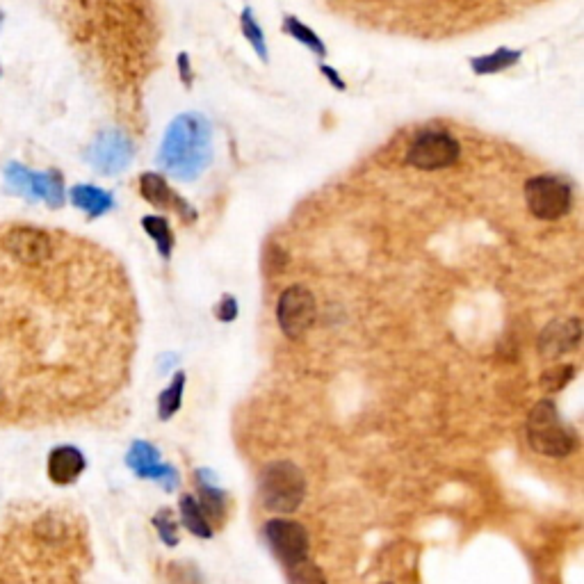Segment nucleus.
Wrapping results in <instances>:
<instances>
[{
	"label": "nucleus",
	"instance_id": "obj_12",
	"mask_svg": "<svg viewBox=\"0 0 584 584\" xmlns=\"http://www.w3.org/2000/svg\"><path fill=\"white\" fill-rule=\"evenodd\" d=\"M140 190H142V197L149 201V204L156 206V208L176 210L178 215L188 217L190 222L194 217H197V213H194V208L185 204V199L178 197V194L165 183V178L158 176V174H142Z\"/></svg>",
	"mask_w": 584,
	"mask_h": 584
},
{
	"label": "nucleus",
	"instance_id": "obj_9",
	"mask_svg": "<svg viewBox=\"0 0 584 584\" xmlns=\"http://www.w3.org/2000/svg\"><path fill=\"white\" fill-rule=\"evenodd\" d=\"M3 247L21 265H44L53 254L51 238L32 226H16V229L7 231Z\"/></svg>",
	"mask_w": 584,
	"mask_h": 584
},
{
	"label": "nucleus",
	"instance_id": "obj_20",
	"mask_svg": "<svg viewBox=\"0 0 584 584\" xmlns=\"http://www.w3.org/2000/svg\"><path fill=\"white\" fill-rule=\"evenodd\" d=\"M142 226H144V231L149 233L153 240H156L160 256H165V258L172 256L174 235H172V229H169L167 219L158 217V215H149V217L142 219Z\"/></svg>",
	"mask_w": 584,
	"mask_h": 584
},
{
	"label": "nucleus",
	"instance_id": "obj_11",
	"mask_svg": "<svg viewBox=\"0 0 584 584\" xmlns=\"http://www.w3.org/2000/svg\"><path fill=\"white\" fill-rule=\"evenodd\" d=\"M582 338V324L578 318L550 322L539 336V354L543 359H557L566 352L575 350Z\"/></svg>",
	"mask_w": 584,
	"mask_h": 584
},
{
	"label": "nucleus",
	"instance_id": "obj_18",
	"mask_svg": "<svg viewBox=\"0 0 584 584\" xmlns=\"http://www.w3.org/2000/svg\"><path fill=\"white\" fill-rule=\"evenodd\" d=\"M518 60H521V51L500 48V51H496V53L482 55V58L473 60L470 62V67L475 69V73H480V76H489V73H500L509 67H514Z\"/></svg>",
	"mask_w": 584,
	"mask_h": 584
},
{
	"label": "nucleus",
	"instance_id": "obj_7",
	"mask_svg": "<svg viewBox=\"0 0 584 584\" xmlns=\"http://www.w3.org/2000/svg\"><path fill=\"white\" fill-rule=\"evenodd\" d=\"M318 318V304L306 286H290L281 292L277 304V320L290 340L302 338Z\"/></svg>",
	"mask_w": 584,
	"mask_h": 584
},
{
	"label": "nucleus",
	"instance_id": "obj_26",
	"mask_svg": "<svg viewBox=\"0 0 584 584\" xmlns=\"http://www.w3.org/2000/svg\"><path fill=\"white\" fill-rule=\"evenodd\" d=\"M153 525H156V530L160 534V539L167 543V546H176L178 543V532H176V521L172 516V511L169 509H160L156 516H153Z\"/></svg>",
	"mask_w": 584,
	"mask_h": 584
},
{
	"label": "nucleus",
	"instance_id": "obj_17",
	"mask_svg": "<svg viewBox=\"0 0 584 584\" xmlns=\"http://www.w3.org/2000/svg\"><path fill=\"white\" fill-rule=\"evenodd\" d=\"M181 521L194 534V537L210 539L215 534L213 525L208 523L204 509L199 507V502L194 496H183L181 498Z\"/></svg>",
	"mask_w": 584,
	"mask_h": 584
},
{
	"label": "nucleus",
	"instance_id": "obj_16",
	"mask_svg": "<svg viewBox=\"0 0 584 584\" xmlns=\"http://www.w3.org/2000/svg\"><path fill=\"white\" fill-rule=\"evenodd\" d=\"M32 192H35V199H44L51 208L64 204V183L58 172L32 174Z\"/></svg>",
	"mask_w": 584,
	"mask_h": 584
},
{
	"label": "nucleus",
	"instance_id": "obj_21",
	"mask_svg": "<svg viewBox=\"0 0 584 584\" xmlns=\"http://www.w3.org/2000/svg\"><path fill=\"white\" fill-rule=\"evenodd\" d=\"M32 174L35 172H28L26 167L19 165V162H10V165L5 167L7 190L14 192V194H21V197H26L30 201H35V192H32Z\"/></svg>",
	"mask_w": 584,
	"mask_h": 584
},
{
	"label": "nucleus",
	"instance_id": "obj_3",
	"mask_svg": "<svg viewBox=\"0 0 584 584\" xmlns=\"http://www.w3.org/2000/svg\"><path fill=\"white\" fill-rule=\"evenodd\" d=\"M261 502L274 514H292L306 498V477L292 461H274L261 473Z\"/></svg>",
	"mask_w": 584,
	"mask_h": 584
},
{
	"label": "nucleus",
	"instance_id": "obj_27",
	"mask_svg": "<svg viewBox=\"0 0 584 584\" xmlns=\"http://www.w3.org/2000/svg\"><path fill=\"white\" fill-rule=\"evenodd\" d=\"M217 320H222V322H233L235 318H238V302H235V297L231 295H224L222 297V302H219L217 306Z\"/></svg>",
	"mask_w": 584,
	"mask_h": 584
},
{
	"label": "nucleus",
	"instance_id": "obj_22",
	"mask_svg": "<svg viewBox=\"0 0 584 584\" xmlns=\"http://www.w3.org/2000/svg\"><path fill=\"white\" fill-rule=\"evenodd\" d=\"M283 26H286V32L290 37H295L297 42H302L304 46L311 48L313 53H318V55L327 53V48H324V44L320 42V37L315 35L311 28H306L302 21L295 19V16H286V23H283Z\"/></svg>",
	"mask_w": 584,
	"mask_h": 584
},
{
	"label": "nucleus",
	"instance_id": "obj_28",
	"mask_svg": "<svg viewBox=\"0 0 584 584\" xmlns=\"http://www.w3.org/2000/svg\"><path fill=\"white\" fill-rule=\"evenodd\" d=\"M384 584H388V582H384Z\"/></svg>",
	"mask_w": 584,
	"mask_h": 584
},
{
	"label": "nucleus",
	"instance_id": "obj_8",
	"mask_svg": "<svg viewBox=\"0 0 584 584\" xmlns=\"http://www.w3.org/2000/svg\"><path fill=\"white\" fill-rule=\"evenodd\" d=\"M87 160L101 174H119L133 160V144L124 133L105 131L89 146Z\"/></svg>",
	"mask_w": 584,
	"mask_h": 584
},
{
	"label": "nucleus",
	"instance_id": "obj_5",
	"mask_svg": "<svg viewBox=\"0 0 584 584\" xmlns=\"http://www.w3.org/2000/svg\"><path fill=\"white\" fill-rule=\"evenodd\" d=\"M263 537L270 546L272 555L283 564V569H292V566L302 564L308 559V550H311V537H308L306 527L297 521H288V518H272L263 527Z\"/></svg>",
	"mask_w": 584,
	"mask_h": 584
},
{
	"label": "nucleus",
	"instance_id": "obj_4",
	"mask_svg": "<svg viewBox=\"0 0 584 584\" xmlns=\"http://www.w3.org/2000/svg\"><path fill=\"white\" fill-rule=\"evenodd\" d=\"M525 201L534 217L543 219V222H555V219L569 215L573 192L562 178L537 176L525 183Z\"/></svg>",
	"mask_w": 584,
	"mask_h": 584
},
{
	"label": "nucleus",
	"instance_id": "obj_24",
	"mask_svg": "<svg viewBox=\"0 0 584 584\" xmlns=\"http://www.w3.org/2000/svg\"><path fill=\"white\" fill-rule=\"evenodd\" d=\"M286 573H288L290 584H327V580H324V573L311 562V559H306V562L292 566V569H288Z\"/></svg>",
	"mask_w": 584,
	"mask_h": 584
},
{
	"label": "nucleus",
	"instance_id": "obj_13",
	"mask_svg": "<svg viewBox=\"0 0 584 584\" xmlns=\"http://www.w3.org/2000/svg\"><path fill=\"white\" fill-rule=\"evenodd\" d=\"M85 470L83 452L73 445H60L51 454H48V477L53 484L67 486L73 484Z\"/></svg>",
	"mask_w": 584,
	"mask_h": 584
},
{
	"label": "nucleus",
	"instance_id": "obj_10",
	"mask_svg": "<svg viewBox=\"0 0 584 584\" xmlns=\"http://www.w3.org/2000/svg\"><path fill=\"white\" fill-rule=\"evenodd\" d=\"M126 461L137 477H144V480H158L162 484V489H167V491L176 489L178 473L172 466L160 464L158 450L153 448L151 443L135 441L131 452H128Z\"/></svg>",
	"mask_w": 584,
	"mask_h": 584
},
{
	"label": "nucleus",
	"instance_id": "obj_25",
	"mask_svg": "<svg viewBox=\"0 0 584 584\" xmlns=\"http://www.w3.org/2000/svg\"><path fill=\"white\" fill-rule=\"evenodd\" d=\"M242 32H245V37L249 39V44L254 46V51L261 55L263 60H267V46H265V37H263V30L258 23L254 21V14H251V10L247 7L245 12H242Z\"/></svg>",
	"mask_w": 584,
	"mask_h": 584
},
{
	"label": "nucleus",
	"instance_id": "obj_2",
	"mask_svg": "<svg viewBox=\"0 0 584 584\" xmlns=\"http://www.w3.org/2000/svg\"><path fill=\"white\" fill-rule=\"evenodd\" d=\"M527 441L534 452L543 457L562 459L578 450V434L571 425H566L555 402L541 400L532 407L527 416Z\"/></svg>",
	"mask_w": 584,
	"mask_h": 584
},
{
	"label": "nucleus",
	"instance_id": "obj_19",
	"mask_svg": "<svg viewBox=\"0 0 584 584\" xmlns=\"http://www.w3.org/2000/svg\"><path fill=\"white\" fill-rule=\"evenodd\" d=\"M183 391H185V375L183 372H176L172 384H169V388H165V391H162L158 397V418L160 420H169L178 409H181Z\"/></svg>",
	"mask_w": 584,
	"mask_h": 584
},
{
	"label": "nucleus",
	"instance_id": "obj_14",
	"mask_svg": "<svg viewBox=\"0 0 584 584\" xmlns=\"http://www.w3.org/2000/svg\"><path fill=\"white\" fill-rule=\"evenodd\" d=\"M197 489H199V507L204 509L208 523H222L226 518V496L219 486L208 482V470H197Z\"/></svg>",
	"mask_w": 584,
	"mask_h": 584
},
{
	"label": "nucleus",
	"instance_id": "obj_15",
	"mask_svg": "<svg viewBox=\"0 0 584 584\" xmlns=\"http://www.w3.org/2000/svg\"><path fill=\"white\" fill-rule=\"evenodd\" d=\"M71 201L73 206L85 210L89 217H99L115 206L110 194L94 188V185H76V188L71 190Z\"/></svg>",
	"mask_w": 584,
	"mask_h": 584
},
{
	"label": "nucleus",
	"instance_id": "obj_23",
	"mask_svg": "<svg viewBox=\"0 0 584 584\" xmlns=\"http://www.w3.org/2000/svg\"><path fill=\"white\" fill-rule=\"evenodd\" d=\"M575 377V368L573 365H557V368H550L541 375V388L546 393H557L569 384V381Z\"/></svg>",
	"mask_w": 584,
	"mask_h": 584
},
{
	"label": "nucleus",
	"instance_id": "obj_6",
	"mask_svg": "<svg viewBox=\"0 0 584 584\" xmlns=\"http://www.w3.org/2000/svg\"><path fill=\"white\" fill-rule=\"evenodd\" d=\"M461 156V146L452 135L443 131H427L418 135L407 153V165L420 169V172H436L457 165Z\"/></svg>",
	"mask_w": 584,
	"mask_h": 584
},
{
	"label": "nucleus",
	"instance_id": "obj_1",
	"mask_svg": "<svg viewBox=\"0 0 584 584\" xmlns=\"http://www.w3.org/2000/svg\"><path fill=\"white\" fill-rule=\"evenodd\" d=\"M213 160V128L208 119L188 112L176 117L160 146V165L178 181L197 178Z\"/></svg>",
	"mask_w": 584,
	"mask_h": 584
}]
</instances>
